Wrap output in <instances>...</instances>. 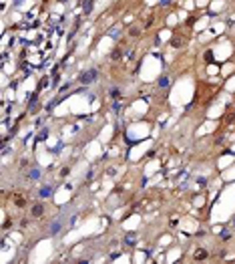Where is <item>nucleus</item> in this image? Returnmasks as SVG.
<instances>
[{
    "label": "nucleus",
    "mask_w": 235,
    "mask_h": 264,
    "mask_svg": "<svg viewBox=\"0 0 235 264\" xmlns=\"http://www.w3.org/2000/svg\"><path fill=\"white\" fill-rule=\"evenodd\" d=\"M99 77V73H96V69H89V71L81 73V77H78V81L82 83V85H91L95 79Z\"/></svg>",
    "instance_id": "obj_1"
},
{
    "label": "nucleus",
    "mask_w": 235,
    "mask_h": 264,
    "mask_svg": "<svg viewBox=\"0 0 235 264\" xmlns=\"http://www.w3.org/2000/svg\"><path fill=\"white\" fill-rule=\"evenodd\" d=\"M30 214H32L34 218H40L44 214V206L42 204H36V206H32V210H30Z\"/></svg>",
    "instance_id": "obj_2"
},
{
    "label": "nucleus",
    "mask_w": 235,
    "mask_h": 264,
    "mask_svg": "<svg viewBox=\"0 0 235 264\" xmlns=\"http://www.w3.org/2000/svg\"><path fill=\"white\" fill-rule=\"evenodd\" d=\"M38 196L40 198H50V196H52V186H42Z\"/></svg>",
    "instance_id": "obj_3"
},
{
    "label": "nucleus",
    "mask_w": 235,
    "mask_h": 264,
    "mask_svg": "<svg viewBox=\"0 0 235 264\" xmlns=\"http://www.w3.org/2000/svg\"><path fill=\"white\" fill-rule=\"evenodd\" d=\"M193 258H195L197 262H201V260H205V258H207V252H205V250H197L195 254H193Z\"/></svg>",
    "instance_id": "obj_4"
},
{
    "label": "nucleus",
    "mask_w": 235,
    "mask_h": 264,
    "mask_svg": "<svg viewBox=\"0 0 235 264\" xmlns=\"http://www.w3.org/2000/svg\"><path fill=\"white\" fill-rule=\"evenodd\" d=\"M181 44H183V39H181V36H173V39H171V47L179 48Z\"/></svg>",
    "instance_id": "obj_5"
},
{
    "label": "nucleus",
    "mask_w": 235,
    "mask_h": 264,
    "mask_svg": "<svg viewBox=\"0 0 235 264\" xmlns=\"http://www.w3.org/2000/svg\"><path fill=\"white\" fill-rule=\"evenodd\" d=\"M135 240H137V236H135V234H127V238H125V244H129V246H135V244H137Z\"/></svg>",
    "instance_id": "obj_6"
},
{
    "label": "nucleus",
    "mask_w": 235,
    "mask_h": 264,
    "mask_svg": "<svg viewBox=\"0 0 235 264\" xmlns=\"http://www.w3.org/2000/svg\"><path fill=\"white\" fill-rule=\"evenodd\" d=\"M169 83H171V81H169V77H165V75L159 79V87H163V89H165V87H169Z\"/></svg>",
    "instance_id": "obj_7"
},
{
    "label": "nucleus",
    "mask_w": 235,
    "mask_h": 264,
    "mask_svg": "<svg viewBox=\"0 0 235 264\" xmlns=\"http://www.w3.org/2000/svg\"><path fill=\"white\" fill-rule=\"evenodd\" d=\"M28 178H30V179H38V178H40V172H38V169H30V172H28Z\"/></svg>",
    "instance_id": "obj_8"
},
{
    "label": "nucleus",
    "mask_w": 235,
    "mask_h": 264,
    "mask_svg": "<svg viewBox=\"0 0 235 264\" xmlns=\"http://www.w3.org/2000/svg\"><path fill=\"white\" fill-rule=\"evenodd\" d=\"M110 97H113L115 101H119V99H121V91H119V89H110Z\"/></svg>",
    "instance_id": "obj_9"
},
{
    "label": "nucleus",
    "mask_w": 235,
    "mask_h": 264,
    "mask_svg": "<svg viewBox=\"0 0 235 264\" xmlns=\"http://www.w3.org/2000/svg\"><path fill=\"white\" fill-rule=\"evenodd\" d=\"M58 230H60V222H54V224L50 226V234H56Z\"/></svg>",
    "instance_id": "obj_10"
},
{
    "label": "nucleus",
    "mask_w": 235,
    "mask_h": 264,
    "mask_svg": "<svg viewBox=\"0 0 235 264\" xmlns=\"http://www.w3.org/2000/svg\"><path fill=\"white\" fill-rule=\"evenodd\" d=\"M110 58H113V61H117V58H121V51H119V48H115V51L110 53Z\"/></svg>",
    "instance_id": "obj_11"
},
{
    "label": "nucleus",
    "mask_w": 235,
    "mask_h": 264,
    "mask_svg": "<svg viewBox=\"0 0 235 264\" xmlns=\"http://www.w3.org/2000/svg\"><path fill=\"white\" fill-rule=\"evenodd\" d=\"M92 8V0H85V12H91Z\"/></svg>",
    "instance_id": "obj_12"
},
{
    "label": "nucleus",
    "mask_w": 235,
    "mask_h": 264,
    "mask_svg": "<svg viewBox=\"0 0 235 264\" xmlns=\"http://www.w3.org/2000/svg\"><path fill=\"white\" fill-rule=\"evenodd\" d=\"M205 61H209V62L213 61V53H211V51H207V53H205Z\"/></svg>",
    "instance_id": "obj_13"
},
{
    "label": "nucleus",
    "mask_w": 235,
    "mask_h": 264,
    "mask_svg": "<svg viewBox=\"0 0 235 264\" xmlns=\"http://www.w3.org/2000/svg\"><path fill=\"white\" fill-rule=\"evenodd\" d=\"M131 36H139V28H137V26L131 28Z\"/></svg>",
    "instance_id": "obj_14"
}]
</instances>
